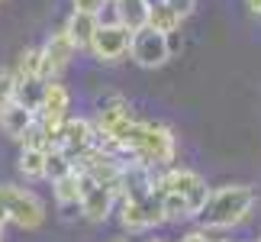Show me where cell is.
Listing matches in <instances>:
<instances>
[{"instance_id": "1", "label": "cell", "mask_w": 261, "mask_h": 242, "mask_svg": "<svg viewBox=\"0 0 261 242\" xmlns=\"http://www.w3.org/2000/svg\"><path fill=\"white\" fill-rule=\"evenodd\" d=\"M252 207H255V190L248 184H223L210 190L203 210L194 220H200V229H206V233L210 229H232L252 216Z\"/></svg>"}, {"instance_id": "2", "label": "cell", "mask_w": 261, "mask_h": 242, "mask_svg": "<svg viewBox=\"0 0 261 242\" xmlns=\"http://www.w3.org/2000/svg\"><path fill=\"white\" fill-rule=\"evenodd\" d=\"M0 204L7 207L10 223L19 226L23 233H36L45 226V204L36 190L19 187V184H0Z\"/></svg>"}, {"instance_id": "3", "label": "cell", "mask_w": 261, "mask_h": 242, "mask_svg": "<svg viewBox=\"0 0 261 242\" xmlns=\"http://www.w3.org/2000/svg\"><path fill=\"white\" fill-rule=\"evenodd\" d=\"M129 42H133V29L126 23H119V19H110V23H100L94 39H90L87 52L97 58V62H107L113 65L119 58L129 55Z\"/></svg>"}, {"instance_id": "4", "label": "cell", "mask_w": 261, "mask_h": 242, "mask_svg": "<svg viewBox=\"0 0 261 242\" xmlns=\"http://www.w3.org/2000/svg\"><path fill=\"white\" fill-rule=\"evenodd\" d=\"M129 58L139 68H162L168 58H171V49H168L165 33H158L152 26H142L133 33V42H129Z\"/></svg>"}, {"instance_id": "5", "label": "cell", "mask_w": 261, "mask_h": 242, "mask_svg": "<svg viewBox=\"0 0 261 242\" xmlns=\"http://www.w3.org/2000/svg\"><path fill=\"white\" fill-rule=\"evenodd\" d=\"M74 55H77V45L71 42V36L65 33V26L58 29V33H52L45 39V45H42V81H55V78H62V71L68 65L74 62Z\"/></svg>"}, {"instance_id": "6", "label": "cell", "mask_w": 261, "mask_h": 242, "mask_svg": "<svg viewBox=\"0 0 261 242\" xmlns=\"http://www.w3.org/2000/svg\"><path fill=\"white\" fill-rule=\"evenodd\" d=\"M81 181H84V194H81V216L87 223H107L110 213L116 207V190L107 187V184H94L84 171H81Z\"/></svg>"}, {"instance_id": "7", "label": "cell", "mask_w": 261, "mask_h": 242, "mask_svg": "<svg viewBox=\"0 0 261 242\" xmlns=\"http://www.w3.org/2000/svg\"><path fill=\"white\" fill-rule=\"evenodd\" d=\"M94 142H97L94 119H84V116H65L62 119V149H65V152H71V158L87 152Z\"/></svg>"}, {"instance_id": "8", "label": "cell", "mask_w": 261, "mask_h": 242, "mask_svg": "<svg viewBox=\"0 0 261 242\" xmlns=\"http://www.w3.org/2000/svg\"><path fill=\"white\" fill-rule=\"evenodd\" d=\"M71 110V90H68L62 81H45V94H42V104H39V119L45 123H62Z\"/></svg>"}, {"instance_id": "9", "label": "cell", "mask_w": 261, "mask_h": 242, "mask_svg": "<svg viewBox=\"0 0 261 242\" xmlns=\"http://www.w3.org/2000/svg\"><path fill=\"white\" fill-rule=\"evenodd\" d=\"M133 116V107H129V100L123 94H107L97 100V110H94V126L100 133H110V129H116L123 119Z\"/></svg>"}, {"instance_id": "10", "label": "cell", "mask_w": 261, "mask_h": 242, "mask_svg": "<svg viewBox=\"0 0 261 242\" xmlns=\"http://www.w3.org/2000/svg\"><path fill=\"white\" fill-rule=\"evenodd\" d=\"M36 119V110H29L23 107L19 100H10V104L0 110V133H4L7 139H16L19 142V136L26 133V126Z\"/></svg>"}, {"instance_id": "11", "label": "cell", "mask_w": 261, "mask_h": 242, "mask_svg": "<svg viewBox=\"0 0 261 242\" xmlns=\"http://www.w3.org/2000/svg\"><path fill=\"white\" fill-rule=\"evenodd\" d=\"M97 26H100V19L94 13H77V10H71V16H68V23H65V33L71 36V42L77 45V52H87V45H90V39H94V33H97Z\"/></svg>"}, {"instance_id": "12", "label": "cell", "mask_w": 261, "mask_h": 242, "mask_svg": "<svg viewBox=\"0 0 261 242\" xmlns=\"http://www.w3.org/2000/svg\"><path fill=\"white\" fill-rule=\"evenodd\" d=\"M119 226L126 229L129 236H139L148 229V216H145V207L142 200H133V197H119Z\"/></svg>"}, {"instance_id": "13", "label": "cell", "mask_w": 261, "mask_h": 242, "mask_svg": "<svg viewBox=\"0 0 261 242\" xmlns=\"http://www.w3.org/2000/svg\"><path fill=\"white\" fill-rule=\"evenodd\" d=\"M52 194H55V204H71V200H81V194H84L81 171L71 168L68 175L55 178V181H52Z\"/></svg>"}, {"instance_id": "14", "label": "cell", "mask_w": 261, "mask_h": 242, "mask_svg": "<svg viewBox=\"0 0 261 242\" xmlns=\"http://www.w3.org/2000/svg\"><path fill=\"white\" fill-rule=\"evenodd\" d=\"M42 94H45V81H42V78H16L13 100H19L23 107H29V110H36V113H39Z\"/></svg>"}, {"instance_id": "15", "label": "cell", "mask_w": 261, "mask_h": 242, "mask_svg": "<svg viewBox=\"0 0 261 242\" xmlns=\"http://www.w3.org/2000/svg\"><path fill=\"white\" fill-rule=\"evenodd\" d=\"M16 168L26 181H42L45 178V149H23Z\"/></svg>"}, {"instance_id": "16", "label": "cell", "mask_w": 261, "mask_h": 242, "mask_svg": "<svg viewBox=\"0 0 261 242\" xmlns=\"http://www.w3.org/2000/svg\"><path fill=\"white\" fill-rule=\"evenodd\" d=\"M116 16H119V23H126L136 33V29L145 26L148 7H145V0H116Z\"/></svg>"}, {"instance_id": "17", "label": "cell", "mask_w": 261, "mask_h": 242, "mask_svg": "<svg viewBox=\"0 0 261 242\" xmlns=\"http://www.w3.org/2000/svg\"><path fill=\"white\" fill-rule=\"evenodd\" d=\"M13 75L16 78H39L42 75V45H26L23 52L16 55Z\"/></svg>"}, {"instance_id": "18", "label": "cell", "mask_w": 261, "mask_h": 242, "mask_svg": "<svg viewBox=\"0 0 261 242\" xmlns=\"http://www.w3.org/2000/svg\"><path fill=\"white\" fill-rule=\"evenodd\" d=\"M180 23H184V19H180L168 4H155V7H148V19H145V26L158 29V33H174V29H180Z\"/></svg>"}, {"instance_id": "19", "label": "cell", "mask_w": 261, "mask_h": 242, "mask_svg": "<svg viewBox=\"0 0 261 242\" xmlns=\"http://www.w3.org/2000/svg\"><path fill=\"white\" fill-rule=\"evenodd\" d=\"M71 168H74L71 152H65L62 146H58V149H45V181L62 178V175H68Z\"/></svg>"}, {"instance_id": "20", "label": "cell", "mask_w": 261, "mask_h": 242, "mask_svg": "<svg viewBox=\"0 0 261 242\" xmlns=\"http://www.w3.org/2000/svg\"><path fill=\"white\" fill-rule=\"evenodd\" d=\"M162 213H165V223H180V220H194L187 210V200L184 194H174V190H165L162 194Z\"/></svg>"}, {"instance_id": "21", "label": "cell", "mask_w": 261, "mask_h": 242, "mask_svg": "<svg viewBox=\"0 0 261 242\" xmlns=\"http://www.w3.org/2000/svg\"><path fill=\"white\" fill-rule=\"evenodd\" d=\"M19 146L23 149H48V133H45V123L39 116L26 126V133L19 136Z\"/></svg>"}, {"instance_id": "22", "label": "cell", "mask_w": 261, "mask_h": 242, "mask_svg": "<svg viewBox=\"0 0 261 242\" xmlns=\"http://www.w3.org/2000/svg\"><path fill=\"white\" fill-rule=\"evenodd\" d=\"M210 190H213V187H210L206 181H200V184H197L194 190H187V194H184V200H187V210H190V216H197L200 210H203L206 197H210Z\"/></svg>"}, {"instance_id": "23", "label": "cell", "mask_w": 261, "mask_h": 242, "mask_svg": "<svg viewBox=\"0 0 261 242\" xmlns=\"http://www.w3.org/2000/svg\"><path fill=\"white\" fill-rule=\"evenodd\" d=\"M13 90H16V75H13V68H0V110H4L10 100H13Z\"/></svg>"}, {"instance_id": "24", "label": "cell", "mask_w": 261, "mask_h": 242, "mask_svg": "<svg viewBox=\"0 0 261 242\" xmlns=\"http://www.w3.org/2000/svg\"><path fill=\"white\" fill-rule=\"evenodd\" d=\"M107 7V0H71V10H77V13H100V10Z\"/></svg>"}, {"instance_id": "25", "label": "cell", "mask_w": 261, "mask_h": 242, "mask_svg": "<svg viewBox=\"0 0 261 242\" xmlns=\"http://www.w3.org/2000/svg\"><path fill=\"white\" fill-rule=\"evenodd\" d=\"M165 4L171 7L174 13L180 16V19H187V16H190V13H194V10H197V0H165Z\"/></svg>"}, {"instance_id": "26", "label": "cell", "mask_w": 261, "mask_h": 242, "mask_svg": "<svg viewBox=\"0 0 261 242\" xmlns=\"http://www.w3.org/2000/svg\"><path fill=\"white\" fill-rule=\"evenodd\" d=\"M58 210H62V220H74V216H81V200H71V204H58Z\"/></svg>"}, {"instance_id": "27", "label": "cell", "mask_w": 261, "mask_h": 242, "mask_svg": "<svg viewBox=\"0 0 261 242\" xmlns=\"http://www.w3.org/2000/svg\"><path fill=\"white\" fill-rule=\"evenodd\" d=\"M180 242H213V239H210L206 229H190V233L180 236Z\"/></svg>"}, {"instance_id": "28", "label": "cell", "mask_w": 261, "mask_h": 242, "mask_svg": "<svg viewBox=\"0 0 261 242\" xmlns=\"http://www.w3.org/2000/svg\"><path fill=\"white\" fill-rule=\"evenodd\" d=\"M245 7H248V13L261 16V0H245Z\"/></svg>"}, {"instance_id": "29", "label": "cell", "mask_w": 261, "mask_h": 242, "mask_svg": "<svg viewBox=\"0 0 261 242\" xmlns=\"http://www.w3.org/2000/svg\"><path fill=\"white\" fill-rule=\"evenodd\" d=\"M7 223H10V216H7V207L0 204V226H7Z\"/></svg>"}, {"instance_id": "30", "label": "cell", "mask_w": 261, "mask_h": 242, "mask_svg": "<svg viewBox=\"0 0 261 242\" xmlns=\"http://www.w3.org/2000/svg\"><path fill=\"white\" fill-rule=\"evenodd\" d=\"M155 4H165V0H145V7H155Z\"/></svg>"}, {"instance_id": "31", "label": "cell", "mask_w": 261, "mask_h": 242, "mask_svg": "<svg viewBox=\"0 0 261 242\" xmlns=\"http://www.w3.org/2000/svg\"><path fill=\"white\" fill-rule=\"evenodd\" d=\"M0 242H4V226H0Z\"/></svg>"}, {"instance_id": "32", "label": "cell", "mask_w": 261, "mask_h": 242, "mask_svg": "<svg viewBox=\"0 0 261 242\" xmlns=\"http://www.w3.org/2000/svg\"><path fill=\"white\" fill-rule=\"evenodd\" d=\"M148 242H165V239H148Z\"/></svg>"}, {"instance_id": "33", "label": "cell", "mask_w": 261, "mask_h": 242, "mask_svg": "<svg viewBox=\"0 0 261 242\" xmlns=\"http://www.w3.org/2000/svg\"><path fill=\"white\" fill-rule=\"evenodd\" d=\"M110 242H126V239H110Z\"/></svg>"}, {"instance_id": "34", "label": "cell", "mask_w": 261, "mask_h": 242, "mask_svg": "<svg viewBox=\"0 0 261 242\" xmlns=\"http://www.w3.org/2000/svg\"><path fill=\"white\" fill-rule=\"evenodd\" d=\"M213 242H229V239H213Z\"/></svg>"}, {"instance_id": "35", "label": "cell", "mask_w": 261, "mask_h": 242, "mask_svg": "<svg viewBox=\"0 0 261 242\" xmlns=\"http://www.w3.org/2000/svg\"><path fill=\"white\" fill-rule=\"evenodd\" d=\"M255 242H261V236H258V239H255Z\"/></svg>"}, {"instance_id": "36", "label": "cell", "mask_w": 261, "mask_h": 242, "mask_svg": "<svg viewBox=\"0 0 261 242\" xmlns=\"http://www.w3.org/2000/svg\"><path fill=\"white\" fill-rule=\"evenodd\" d=\"M0 4H7V0H0Z\"/></svg>"}]
</instances>
